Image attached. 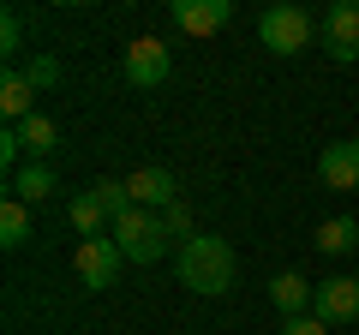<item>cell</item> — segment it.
Returning <instances> with one entry per match:
<instances>
[{"label": "cell", "instance_id": "cell-1", "mask_svg": "<svg viewBox=\"0 0 359 335\" xmlns=\"http://www.w3.org/2000/svg\"><path fill=\"white\" fill-rule=\"evenodd\" d=\"M233 245L222 240V233H192V240L180 245V282L192 287V294H204V299H216V294H228L233 287Z\"/></svg>", "mask_w": 359, "mask_h": 335}, {"label": "cell", "instance_id": "cell-2", "mask_svg": "<svg viewBox=\"0 0 359 335\" xmlns=\"http://www.w3.org/2000/svg\"><path fill=\"white\" fill-rule=\"evenodd\" d=\"M108 240L126 252V264H156L168 252V221H162V210H138V204H126L114 216V228H108Z\"/></svg>", "mask_w": 359, "mask_h": 335}, {"label": "cell", "instance_id": "cell-3", "mask_svg": "<svg viewBox=\"0 0 359 335\" xmlns=\"http://www.w3.org/2000/svg\"><path fill=\"white\" fill-rule=\"evenodd\" d=\"M126 204H132V198H126V180H96V186H84V192L66 204V216H72L78 240H102V228H114V216H120Z\"/></svg>", "mask_w": 359, "mask_h": 335}, {"label": "cell", "instance_id": "cell-4", "mask_svg": "<svg viewBox=\"0 0 359 335\" xmlns=\"http://www.w3.org/2000/svg\"><path fill=\"white\" fill-rule=\"evenodd\" d=\"M257 36H264L269 54H299L318 36V18H311L306 6H269V13L257 18Z\"/></svg>", "mask_w": 359, "mask_h": 335}, {"label": "cell", "instance_id": "cell-5", "mask_svg": "<svg viewBox=\"0 0 359 335\" xmlns=\"http://www.w3.org/2000/svg\"><path fill=\"white\" fill-rule=\"evenodd\" d=\"M72 270H78V282H84V294H102V287L120 282V270H126V252H120L114 240H78Z\"/></svg>", "mask_w": 359, "mask_h": 335}, {"label": "cell", "instance_id": "cell-6", "mask_svg": "<svg viewBox=\"0 0 359 335\" xmlns=\"http://www.w3.org/2000/svg\"><path fill=\"white\" fill-rule=\"evenodd\" d=\"M120 72H126L138 90H156V84H168V72H174V54H168L162 36H138L120 54Z\"/></svg>", "mask_w": 359, "mask_h": 335}, {"label": "cell", "instance_id": "cell-7", "mask_svg": "<svg viewBox=\"0 0 359 335\" xmlns=\"http://www.w3.org/2000/svg\"><path fill=\"white\" fill-rule=\"evenodd\" d=\"M323 48H330V60H341V66L359 60V0L323 6Z\"/></svg>", "mask_w": 359, "mask_h": 335}, {"label": "cell", "instance_id": "cell-8", "mask_svg": "<svg viewBox=\"0 0 359 335\" xmlns=\"http://www.w3.org/2000/svg\"><path fill=\"white\" fill-rule=\"evenodd\" d=\"M311 317L318 323H353L359 317V282L353 275H323L318 299H311Z\"/></svg>", "mask_w": 359, "mask_h": 335}, {"label": "cell", "instance_id": "cell-9", "mask_svg": "<svg viewBox=\"0 0 359 335\" xmlns=\"http://www.w3.org/2000/svg\"><path fill=\"white\" fill-rule=\"evenodd\" d=\"M126 198L138 210H168V204H180V180L168 174V168H132Z\"/></svg>", "mask_w": 359, "mask_h": 335}, {"label": "cell", "instance_id": "cell-10", "mask_svg": "<svg viewBox=\"0 0 359 335\" xmlns=\"http://www.w3.org/2000/svg\"><path fill=\"white\" fill-rule=\"evenodd\" d=\"M318 174H323V186H330V192H359V138L323 144Z\"/></svg>", "mask_w": 359, "mask_h": 335}, {"label": "cell", "instance_id": "cell-11", "mask_svg": "<svg viewBox=\"0 0 359 335\" xmlns=\"http://www.w3.org/2000/svg\"><path fill=\"white\" fill-rule=\"evenodd\" d=\"M168 18H174L186 36H216V30L233 18V0H174Z\"/></svg>", "mask_w": 359, "mask_h": 335}, {"label": "cell", "instance_id": "cell-12", "mask_svg": "<svg viewBox=\"0 0 359 335\" xmlns=\"http://www.w3.org/2000/svg\"><path fill=\"white\" fill-rule=\"evenodd\" d=\"M0 114L13 120V126H25L30 114H42L36 108V84H30L18 66H6V78H0Z\"/></svg>", "mask_w": 359, "mask_h": 335}, {"label": "cell", "instance_id": "cell-13", "mask_svg": "<svg viewBox=\"0 0 359 335\" xmlns=\"http://www.w3.org/2000/svg\"><path fill=\"white\" fill-rule=\"evenodd\" d=\"M269 299H276V311H287V317H311V299H318V287H311L299 270H282L276 282H269Z\"/></svg>", "mask_w": 359, "mask_h": 335}, {"label": "cell", "instance_id": "cell-14", "mask_svg": "<svg viewBox=\"0 0 359 335\" xmlns=\"http://www.w3.org/2000/svg\"><path fill=\"white\" fill-rule=\"evenodd\" d=\"M48 192H54V168L48 162H25L13 174V198H18V204H42Z\"/></svg>", "mask_w": 359, "mask_h": 335}, {"label": "cell", "instance_id": "cell-15", "mask_svg": "<svg viewBox=\"0 0 359 335\" xmlns=\"http://www.w3.org/2000/svg\"><path fill=\"white\" fill-rule=\"evenodd\" d=\"M318 252H323V258L359 252V221H353V216H330V221L318 228Z\"/></svg>", "mask_w": 359, "mask_h": 335}, {"label": "cell", "instance_id": "cell-16", "mask_svg": "<svg viewBox=\"0 0 359 335\" xmlns=\"http://www.w3.org/2000/svg\"><path fill=\"white\" fill-rule=\"evenodd\" d=\"M18 144H25V156H30V162H48V150L60 144V126H54L48 114H30L25 126H18Z\"/></svg>", "mask_w": 359, "mask_h": 335}, {"label": "cell", "instance_id": "cell-17", "mask_svg": "<svg viewBox=\"0 0 359 335\" xmlns=\"http://www.w3.org/2000/svg\"><path fill=\"white\" fill-rule=\"evenodd\" d=\"M25 240H30V204H18L6 192V204H0V245H25Z\"/></svg>", "mask_w": 359, "mask_h": 335}, {"label": "cell", "instance_id": "cell-18", "mask_svg": "<svg viewBox=\"0 0 359 335\" xmlns=\"http://www.w3.org/2000/svg\"><path fill=\"white\" fill-rule=\"evenodd\" d=\"M18 48H25V13H18V6H6V13H0V54L13 60Z\"/></svg>", "mask_w": 359, "mask_h": 335}, {"label": "cell", "instance_id": "cell-19", "mask_svg": "<svg viewBox=\"0 0 359 335\" xmlns=\"http://www.w3.org/2000/svg\"><path fill=\"white\" fill-rule=\"evenodd\" d=\"M25 78L36 84V90H48V84H60V60H54V54H36V60L25 66Z\"/></svg>", "mask_w": 359, "mask_h": 335}, {"label": "cell", "instance_id": "cell-20", "mask_svg": "<svg viewBox=\"0 0 359 335\" xmlns=\"http://www.w3.org/2000/svg\"><path fill=\"white\" fill-rule=\"evenodd\" d=\"M162 221H168V233H174V240H192V204H186V198H180V204H168Z\"/></svg>", "mask_w": 359, "mask_h": 335}, {"label": "cell", "instance_id": "cell-21", "mask_svg": "<svg viewBox=\"0 0 359 335\" xmlns=\"http://www.w3.org/2000/svg\"><path fill=\"white\" fill-rule=\"evenodd\" d=\"M18 156H25V144H18V126H6V132H0V162L18 174Z\"/></svg>", "mask_w": 359, "mask_h": 335}, {"label": "cell", "instance_id": "cell-22", "mask_svg": "<svg viewBox=\"0 0 359 335\" xmlns=\"http://www.w3.org/2000/svg\"><path fill=\"white\" fill-rule=\"evenodd\" d=\"M282 335H330V323H318V317H287Z\"/></svg>", "mask_w": 359, "mask_h": 335}]
</instances>
